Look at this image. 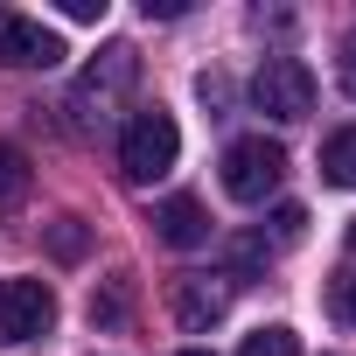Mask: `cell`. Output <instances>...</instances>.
<instances>
[{
	"label": "cell",
	"mask_w": 356,
	"mask_h": 356,
	"mask_svg": "<svg viewBox=\"0 0 356 356\" xmlns=\"http://www.w3.org/2000/svg\"><path fill=\"white\" fill-rule=\"evenodd\" d=\"M56 321V293L49 280H8L0 286V342H35Z\"/></svg>",
	"instance_id": "5"
},
{
	"label": "cell",
	"mask_w": 356,
	"mask_h": 356,
	"mask_svg": "<svg viewBox=\"0 0 356 356\" xmlns=\"http://www.w3.org/2000/svg\"><path fill=\"white\" fill-rule=\"evenodd\" d=\"M70 22H105V0H63Z\"/></svg>",
	"instance_id": "15"
},
{
	"label": "cell",
	"mask_w": 356,
	"mask_h": 356,
	"mask_svg": "<svg viewBox=\"0 0 356 356\" xmlns=\"http://www.w3.org/2000/svg\"><path fill=\"white\" fill-rule=\"evenodd\" d=\"M63 56L70 49H63L56 29H42V22H29L15 8H0V63H8V70H56Z\"/></svg>",
	"instance_id": "6"
},
{
	"label": "cell",
	"mask_w": 356,
	"mask_h": 356,
	"mask_svg": "<svg viewBox=\"0 0 356 356\" xmlns=\"http://www.w3.org/2000/svg\"><path fill=\"white\" fill-rule=\"evenodd\" d=\"M22 196H29V154L0 140V203H22Z\"/></svg>",
	"instance_id": "10"
},
{
	"label": "cell",
	"mask_w": 356,
	"mask_h": 356,
	"mask_svg": "<svg viewBox=\"0 0 356 356\" xmlns=\"http://www.w3.org/2000/svg\"><path fill=\"white\" fill-rule=\"evenodd\" d=\"M231 286H238V273H189V280H175V321L189 335L217 328L231 314Z\"/></svg>",
	"instance_id": "7"
},
{
	"label": "cell",
	"mask_w": 356,
	"mask_h": 356,
	"mask_svg": "<svg viewBox=\"0 0 356 356\" xmlns=\"http://www.w3.org/2000/svg\"><path fill=\"white\" fill-rule=\"evenodd\" d=\"M342 91H349V98H356V35H349V42H342Z\"/></svg>",
	"instance_id": "16"
},
{
	"label": "cell",
	"mask_w": 356,
	"mask_h": 356,
	"mask_svg": "<svg viewBox=\"0 0 356 356\" xmlns=\"http://www.w3.org/2000/svg\"><path fill=\"white\" fill-rule=\"evenodd\" d=\"M84 252V231H77V217H63L56 224V259H77Z\"/></svg>",
	"instance_id": "14"
},
{
	"label": "cell",
	"mask_w": 356,
	"mask_h": 356,
	"mask_svg": "<svg viewBox=\"0 0 356 356\" xmlns=\"http://www.w3.org/2000/svg\"><path fill=\"white\" fill-rule=\"evenodd\" d=\"M154 238L175 245V252H196V245H210V210H203L196 196H168V203L154 210Z\"/></svg>",
	"instance_id": "8"
},
{
	"label": "cell",
	"mask_w": 356,
	"mask_h": 356,
	"mask_svg": "<svg viewBox=\"0 0 356 356\" xmlns=\"http://www.w3.org/2000/svg\"><path fill=\"white\" fill-rule=\"evenodd\" d=\"M175 154H182V133H175V119L161 105L133 112L126 133H119V168L133 175V182H161V175L175 168Z\"/></svg>",
	"instance_id": "1"
},
{
	"label": "cell",
	"mask_w": 356,
	"mask_h": 356,
	"mask_svg": "<svg viewBox=\"0 0 356 356\" xmlns=\"http://www.w3.org/2000/svg\"><path fill=\"white\" fill-rule=\"evenodd\" d=\"M252 105H259L266 119H280V126L307 119V112H314V70H307L300 56H266L259 77H252Z\"/></svg>",
	"instance_id": "3"
},
{
	"label": "cell",
	"mask_w": 356,
	"mask_h": 356,
	"mask_svg": "<svg viewBox=\"0 0 356 356\" xmlns=\"http://www.w3.org/2000/svg\"><path fill=\"white\" fill-rule=\"evenodd\" d=\"M238 356H300V335L273 321V328H252V335L238 342Z\"/></svg>",
	"instance_id": "11"
},
{
	"label": "cell",
	"mask_w": 356,
	"mask_h": 356,
	"mask_svg": "<svg viewBox=\"0 0 356 356\" xmlns=\"http://www.w3.org/2000/svg\"><path fill=\"white\" fill-rule=\"evenodd\" d=\"M91 321H105V328L126 321V280H112L105 293H91Z\"/></svg>",
	"instance_id": "12"
},
{
	"label": "cell",
	"mask_w": 356,
	"mask_h": 356,
	"mask_svg": "<svg viewBox=\"0 0 356 356\" xmlns=\"http://www.w3.org/2000/svg\"><path fill=\"white\" fill-rule=\"evenodd\" d=\"M321 182H328V189H356V126H342V133L321 147Z\"/></svg>",
	"instance_id": "9"
},
{
	"label": "cell",
	"mask_w": 356,
	"mask_h": 356,
	"mask_svg": "<svg viewBox=\"0 0 356 356\" xmlns=\"http://www.w3.org/2000/svg\"><path fill=\"white\" fill-rule=\"evenodd\" d=\"M349 245H356V224H349Z\"/></svg>",
	"instance_id": "18"
},
{
	"label": "cell",
	"mask_w": 356,
	"mask_h": 356,
	"mask_svg": "<svg viewBox=\"0 0 356 356\" xmlns=\"http://www.w3.org/2000/svg\"><path fill=\"white\" fill-rule=\"evenodd\" d=\"M133 77H140V56H133L126 42H112V49H105V56L84 70V84H77V112L105 126V119H112V105L133 91Z\"/></svg>",
	"instance_id": "4"
},
{
	"label": "cell",
	"mask_w": 356,
	"mask_h": 356,
	"mask_svg": "<svg viewBox=\"0 0 356 356\" xmlns=\"http://www.w3.org/2000/svg\"><path fill=\"white\" fill-rule=\"evenodd\" d=\"M300 231H307V210H300V203H280V210H273V238H280V245H293Z\"/></svg>",
	"instance_id": "13"
},
{
	"label": "cell",
	"mask_w": 356,
	"mask_h": 356,
	"mask_svg": "<svg viewBox=\"0 0 356 356\" xmlns=\"http://www.w3.org/2000/svg\"><path fill=\"white\" fill-rule=\"evenodd\" d=\"M342 321H356V273L342 280Z\"/></svg>",
	"instance_id": "17"
},
{
	"label": "cell",
	"mask_w": 356,
	"mask_h": 356,
	"mask_svg": "<svg viewBox=\"0 0 356 356\" xmlns=\"http://www.w3.org/2000/svg\"><path fill=\"white\" fill-rule=\"evenodd\" d=\"M280 182H286V147L280 140H266V133L231 140V154H224V196L231 203H266Z\"/></svg>",
	"instance_id": "2"
}]
</instances>
